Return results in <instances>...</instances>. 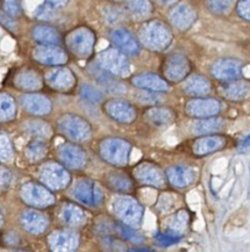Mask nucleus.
Segmentation results:
<instances>
[{
    "mask_svg": "<svg viewBox=\"0 0 250 252\" xmlns=\"http://www.w3.org/2000/svg\"><path fill=\"white\" fill-rule=\"evenodd\" d=\"M141 42L152 51L162 52L169 47L173 41L172 30L158 20L148 21L141 27L138 32Z\"/></svg>",
    "mask_w": 250,
    "mask_h": 252,
    "instance_id": "f257e3e1",
    "label": "nucleus"
},
{
    "mask_svg": "<svg viewBox=\"0 0 250 252\" xmlns=\"http://www.w3.org/2000/svg\"><path fill=\"white\" fill-rule=\"evenodd\" d=\"M132 145L130 142L121 138H105L99 145V154L104 161L113 166H126L130 161V155Z\"/></svg>",
    "mask_w": 250,
    "mask_h": 252,
    "instance_id": "f03ea898",
    "label": "nucleus"
},
{
    "mask_svg": "<svg viewBox=\"0 0 250 252\" xmlns=\"http://www.w3.org/2000/svg\"><path fill=\"white\" fill-rule=\"evenodd\" d=\"M58 130L73 142H85L91 137V126L85 118L74 113L61 116L57 122Z\"/></svg>",
    "mask_w": 250,
    "mask_h": 252,
    "instance_id": "7ed1b4c3",
    "label": "nucleus"
},
{
    "mask_svg": "<svg viewBox=\"0 0 250 252\" xmlns=\"http://www.w3.org/2000/svg\"><path fill=\"white\" fill-rule=\"evenodd\" d=\"M113 212L118 220L130 228H140L142 225L144 211L143 207L132 197H116L113 199Z\"/></svg>",
    "mask_w": 250,
    "mask_h": 252,
    "instance_id": "20e7f679",
    "label": "nucleus"
},
{
    "mask_svg": "<svg viewBox=\"0 0 250 252\" xmlns=\"http://www.w3.org/2000/svg\"><path fill=\"white\" fill-rule=\"evenodd\" d=\"M66 42L68 49L74 56L81 59H86L93 54L96 37L93 30L86 26H81L69 32Z\"/></svg>",
    "mask_w": 250,
    "mask_h": 252,
    "instance_id": "39448f33",
    "label": "nucleus"
},
{
    "mask_svg": "<svg viewBox=\"0 0 250 252\" xmlns=\"http://www.w3.org/2000/svg\"><path fill=\"white\" fill-rule=\"evenodd\" d=\"M38 179L48 189L61 191L71 184V175L66 166L57 162H46L38 170Z\"/></svg>",
    "mask_w": 250,
    "mask_h": 252,
    "instance_id": "423d86ee",
    "label": "nucleus"
},
{
    "mask_svg": "<svg viewBox=\"0 0 250 252\" xmlns=\"http://www.w3.org/2000/svg\"><path fill=\"white\" fill-rule=\"evenodd\" d=\"M98 64L116 76L130 74L131 65L127 56L117 48H108L98 54Z\"/></svg>",
    "mask_w": 250,
    "mask_h": 252,
    "instance_id": "0eeeda50",
    "label": "nucleus"
},
{
    "mask_svg": "<svg viewBox=\"0 0 250 252\" xmlns=\"http://www.w3.org/2000/svg\"><path fill=\"white\" fill-rule=\"evenodd\" d=\"M20 196L25 203L35 207V208H48V207L53 206L54 201H56L53 194L48 191L44 185L42 186V185L34 184V182L25 184L21 187Z\"/></svg>",
    "mask_w": 250,
    "mask_h": 252,
    "instance_id": "6e6552de",
    "label": "nucleus"
},
{
    "mask_svg": "<svg viewBox=\"0 0 250 252\" xmlns=\"http://www.w3.org/2000/svg\"><path fill=\"white\" fill-rule=\"evenodd\" d=\"M162 71L167 80L172 81V83H179L187 78L191 71V62L184 54H170L163 63Z\"/></svg>",
    "mask_w": 250,
    "mask_h": 252,
    "instance_id": "1a4fd4ad",
    "label": "nucleus"
},
{
    "mask_svg": "<svg viewBox=\"0 0 250 252\" xmlns=\"http://www.w3.org/2000/svg\"><path fill=\"white\" fill-rule=\"evenodd\" d=\"M57 157L62 165L71 170H81L88 161L86 152L81 147L71 143H64L57 149Z\"/></svg>",
    "mask_w": 250,
    "mask_h": 252,
    "instance_id": "9d476101",
    "label": "nucleus"
},
{
    "mask_svg": "<svg viewBox=\"0 0 250 252\" xmlns=\"http://www.w3.org/2000/svg\"><path fill=\"white\" fill-rule=\"evenodd\" d=\"M136 181L144 186L163 189L165 186V174L159 166L152 162H141L133 170Z\"/></svg>",
    "mask_w": 250,
    "mask_h": 252,
    "instance_id": "9b49d317",
    "label": "nucleus"
},
{
    "mask_svg": "<svg viewBox=\"0 0 250 252\" xmlns=\"http://www.w3.org/2000/svg\"><path fill=\"white\" fill-rule=\"evenodd\" d=\"M71 196L79 202L88 207H96L101 203L103 193L101 189L91 180L81 179L74 184L71 189Z\"/></svg>",
    "mask_w": 250,
    "mask_h": 252,
    "instance_id": "f8f14e48",
    "label": "nucleus"
},
{
    "mask_svg": "<svg viewBox=\"0 0 250 252\" xmlns=\"http://www.w3.org/2000/svg\"><path fill=\"white\" fill-rule=\"evenodd\" d=\"M104 111L108 117L123 125H130L137 118V111L133 107V105L120 98L106 101L104 105Z\"/></svg>",
    "mask_w": 250,
    "mask_h": 252,
    "instance_id": "ddd939ff",
    "label": "nucleus"
},
{
    "mask_svg": "<svg viewBox=\"0 0 250 252\" xmlns=\"http://www.w3.org/2000/svg\"><path fill=\"white\" fill-rule=\"evenodd\" d=\"M46 83L53 90L69 93L75 86L76 79L71 69L57 65L46 74Z\"/></svg>",
    "mask_w": 250,
    "mask_h": 252,
    "instance_id": "4468645a",
    "label": "nucleus"
},
{
    "mask_svg": "<svg viewBox=\"0 0 250 252\" xmlns=\"http://www.w3.org/2000/svg\"><path fill=\"white\" fill-rule=\"evenodd\" d=\"M185 112L195 118L214 117L221 112V102L216 98H194L185 105Z\"/></svg>",
    "mask_w": 250,
    "mask_h": 252,
    "instance_id": "2eb2a0df",
    "label": "nucleus"
},
{
    "mask_svg": "<svg viewBox=\"0 0 250 252\" xmlns=\"http://www.w3.org/2000/svg\"><path fill=\"white\" fill-rule=\"evenodd\" d=\"M212 75L222 81H233L242 76L243 63L239 59L224 58L214 62L212 65Z\"/></svg>",
    "mask_w": 250,
    "mask_h": 252,
    "instance_id": "dca6fc26",
    "label": "nucleus"
},
{
    "mask_svg": "<svg viewBox=\"0 0 250 252\" xmlns=\"http://www.w3.org/2000/svg\"><path fill=\"white\" fill-rule=\"evenodd\" d=\"M227 145V138L219 134H206L200 135L192 143V153L196 157H206L219 152Z\"/></svg>",
    "mask_w": 250,
    "mask_h": 252,
    "instance_id": "f3484780",
    "label": "nucleus"
},
{
    "mask_svg": "<svg viewBox=\"0 0 250 252\" xmlns=\"http://www.w3.org/2000/svg\"><path fill=\"white\" fill-rule=\"evenodd\" d=\"M34 58L44 65H63L68 62V56L57 44H41L34 51Z\"/></svg>",
    "mask_w": 250,
    "mask_h": 252,
    "instance_id": "a211bd4d",
    "label": "nucleus"
},
{
    "mask_svg": "<svg viewBox=\"0 0 250 252\" xmlns=\"http://www.w3.org/2000/svg\"><path fill=\"white\" fill-rule=\"evenodd\" d=\"M48 246L52 251H74L79 246V235L71 230H56L49 234Z\"/></svg>",
    "mask_w": 250,
    "mask_h": 252,
    "instance_id": "6ab92c4d",
    "label": "nucleus"
},
{
    "mask_svg": "<svg viewBox=\"0 0 250 252\" xmlns=\"http://www.w3.org/2000/svg\"><path fill=\"white\" fill-rule=\"evenodd\" d=\"M110 39L113 46L126 56H137L141 52L140 43L128 30L115 29L110 33Z\"/></svg>",
    "mask_w": 250,
    "mask_h": 252,
    "instance_id": "aec40b11",
    "label": "nucleus"
},
{
    "mask_svg": "<svg viewBox=\"0 0 250 252\" xmlns=\"http://www.w3.org/2000/svg\"><path fill=\"white\" fill-rule=\"evenodd\" d=\"M165 175L173 186L178 187V189H186L194 184L197 172L196 170L187 165H177V166H172L170 169H168Z\"/></svg>",
    "mask_w": 250,
    "mask_h": 252,
    "instance_id": "412c9836",
    "label": "nucleus"
},
{
    "mask_svg": "<svg viewBox=\"0 0 250 252\" xmlns=\"http://www.w3.org/2000/svg\"><path fill=\"white\" fill-rule=\"evenodd\" d=\"M21 105L35 116H46L52 112L51 100L42 94H26L21 97Z\"/></svg>",
    "mask_w": 250,
    "mask_h": 252,
    "instance_id": "4be33fe9",
    "label": "nucleus"
},
{
    "mask_svg": "<svg viewBox=\"0 0 250 252\" xmlns=\"http://www.w3.org/2000/svg\"><path fill=\"white\" fill-rule=\"evenodd\" d=\"M21 225L27 233L42 235L49 226V219L37 211H26L21 216Z\"/></svg>",
    "mask_w": 250,
    "mask_h": 252,
    "instance_id": "5701e85b",
    "label": "nucleus"
},
{
    "mask_svg": "<svg viewBox=\"0 0 250 252\" xmlns=\"http://www.w3.org/2000/svg\"><path fill=\"white\" fill-rule=\"evenodd\" d=\"M197 14L190 5L179 4L170 12V21L180 31H186L196 21Z\"/></svg>",
    "mask_w": 250,
    "mask_h": 252,
    "instance_id": "b1692460",
    "label": "nucleus"
},
{
    "mask_svg": "<svg viewBox=\"0 0 250 252\" xmlns=\"http://www.w3.org/2000/svg\"><path fill=\"white\" fill-rule=\"evenodd\" d=\"M177 120V113L169 107H152L144 112V121L155 128H167Z\"/></svg>",
    "mask_w": 250,
    "mask_h": 252,
    "instance_id": "393cba45",
    "label": "nucleus"
},
{
    "mask_svg": "<svg viewBox=\"0 0 250 252\" xmlns=\"http://www.w3.org/2000/svg\"><path fill=\"white\" fill-rule=\"evenodd\" d=\"M132 84L136 88L149 91H167L169 89L167 81L154 73L137 74L132 78Z\"/></svg>",
    "mask_w": 250,
    "mask_h": 252,
    "instance_id": "a878e982",
    "label": "nucleus"
},
{
    "mask_svg": "<svg viewBox=\"0 0 250 252\" xmlns=\"http://www.w3.org/2000/svg\"><path fill=\"white\" fill-rule=\"evenodd\" d=\"M61 219L67 226L80 228L86 223V213L76 204L64 203L61 208Z\"/></svg>",
    "mask_w": 250,
    "mask_h": 252,
    "instance_id": "bb28decb",
    "label": "nucleus"
},
{
    "mask_svg": "<svg viewBox=\"0 0 250 252\" xmlns=\"http://www.w3.org/2000/svg\"><path fill=\"white\" fill-rule=\"evenodd\" d=\"M89 73L90 75L100 84L101 86H104L105 89H107L108 91H112V93H118V91H123L122 85L117 81L116 75L108 73L107 70H105L104 68H101L99 64H93L89 69Z\"/></svg>",
    "mask_w": 250,
    "mask_h": 252,
    "instance_id": "cd10ccee",
    "label": "nucleus"
},
{
    "mask_svg": "<svg viewBox=\"0 0 250 252\" xmlns=\"http://www.w3.org/2000/svg\"><path fill=\"white\" fill-rule=\"evenodd\" d=\"M182 90L189 96H194V97L205 96L211 91V83L205 76L200 75V74H194L185 80Z\"/></svg>",
    "mask_w": 250,
    "mask_h": 252,
    "instance_id": "c85d7f7f",
    "label": "nucleus"
},
{
    "mask_svg": "<svg viewBox=\"0 0 250 252\" xmlns=\"http://www.w3.org/2000/svg\"><path fill=\"white\" fill-rule=\"evenodd\" d=\"M14 84L16 88L21 89V90L35 91L42 88L43 81H42L41 75L36 70L25 69V70L16 74V76L14 79Z\"/></svg>",
    "mask_w": 250,
    "mask_h": 252,
    "instance_id": "c756f323",
    "label": "nucleus"
},
{
    "mask_svg": "<svg viewBox=\"0 0 250 252\" xmlns=\"http://www.w3.org/2000/svg\"><path fill=\"white\" fill-rule=\"evenodd\" d=\"M106 185L110 187L112 191L118 193H130L135 189V182L128 175L121 171H112L105 177Z\"/></svg>",
    "mask_w": 250,
    "mask_h": 252,
    "instance_id": "7c9ffc66",
    "label": "nucleus"
},
{
    "mask_svg": "<svg viewBox=\"0 0 250 252\" xmlns=\"http://www.w3.org/2000/svg\"><path fill=\"white\" fill-rule=\"evenodd\" d=\"M224 127H226L224 120L214 116V117L200 118L199 121H196L192 126V132L196 135L214 134V133L221 132Z\"/></svg>",
    "mask_w": 250,
    "mask_h": 252,
    "instance_id": "2f4dec72",
    "label": "nucleus"
},
{
    "mask_svg": "<svg viewBox=\"0 0 250 252\" xmlns=\"http://www.w3.org/2000/svg\"><path fill=\"white\" fill-rule=\"evenodd\" d=\"M222 94L229 101H243L250 95V84L244 80H233L222 88Z\"/></svg>",
    "mask_w": 250,
    "mask_h": 252,
    "instance_id": "473e14b6",
    "label": "nucleus"
},
{
    "mask_svg": "<svg viewBox=\"0 0 250 252\" xmlns=\"http://www.w3.org/2000/svg\"><path fill=\"white\" fill-rule=\"evenodd\" d=\"M32 36L41 44H58L61 42L59 32L52 26L39 25L32 30Z\"/></svg>",
    "mask_w": 250,
    "mask_h": 252,
    "instance_id": "72a5a7b5",
    "label": "nucleus"
},
{
    "mask_svg": "<svg viewBox=\"0 0 250 252\" xmlns=\"http://www.w3.org/2000/svg\"><path fill=\"white\" fill-rule=\"evenodd\" d=\"M48 153V145H47L46 139L41 138H35L27 144L25 155L30 162H38L43 159Z\"/></svg>",
    "mask_w": 250,
    "mask_h": 252,
    "instance_id": "f704fd0d",
    "label": "nucleus"
},
{
    "mask_svg": "<svg viewBox=\"0 0 250 252\" xmlns=\"http://www.w3.org/2000/svg\"><path fill=\"white\" fill-rule=\"evenodd\" d=\"M25 130L27 134L32 135L34 138H41V139H48L53 134L51 126L43 121L32 120L25 123Z\"/></svg>",
    "mask_w": 250,
    "mask_h": 252,
    "instance_id": "c9c22d12",
    "label": "nucleus"
},
{
    "mask_svg": "<svg viewBox=\"0 0 250 252\" xmlns=\"http://www.w3.org/2000/svg\"><path fill=\"white\" fill-rule=\"evenodd\" d=\"M16 115V102L9 94H0V122H9Z\"/></svg>",
    "mask_w": 250,
    "mask_h": 252,
    "instance_id": "e433bc0d",
    "label": "nucleus"
},
{
    "mask_svg": "<svg viewBox=\"0 0 250 252\" xmlns=\"http://www.w3.org/2000/svg\"><path fill=\"white\" fill-rule=\"evenodd\" d=\"M80 96L85 102L89 103H100L104 101V93L98 89L96 86L90 85V84H84L80 88Z\"/></svg>",
    "mask_w": 250,
    "mask_h": 252,
    "instance_id": "4c0bfd02",
    "label": "nucleus"
},
{
    "mask_svg": "<svg viewBox=\"0 0 250 252\" xmlns=\"http://www.w3.org/2000/svg\"><path fill=\"white\" fill-rule=\"evenodd\" d=\"M14 149L10 138L4 132H0V162H7L12 159Z\"/></svg>",
    "mask_w": 250,
    "mask_h": 252,
    "instance_id": "58836bf2",
    "label": "nucleus"
},
{
    "mask_svg": "<svg viewBox=\"0 0 250 252\" xmlns=\"http://www.w3.org/2000/svg\"><path fill=\"white\" fill-rule=\"evenodd\" d=\"M128 7H130L131 12L138 17L147 16L152 11V5H150L149 0H130Z\"/></svg>",
    "mask_w": 250,
    "mask_h": 252,
    "instance_id": "ea45409f",
    "label": "nucleus"
},
{
    "mask_svg": "<svg viewBox=\"0 0 250 252\" xmlns=\"http://www.w3.org/2000/svg\"><path fill=\"white\" fill-rule=\"evenodd\" d=\"M236 0H206V5L214 14H227Z\"/></svg>",
    "mask_w": 250,
    "mask_h": 252,
    "instance_id": "a19ab883",
    "label": "nucleus"
},
{
    "mask_svg": "<svg viewBox=\"0 0 250 252\" xmlns=\"http://www.w3.org/2000/svg\"><path fill=\"white\" fill-rule=\"evenodd\" d=\"M117 229H118V231H120L121 235H122L125 239H127V240L132 241V243H135V244L142 243V240H143L142 236L138 235V234L136 233V231H133L132 228H130V226L125 225V224L122 223V224H118Z\"/></svg>",
    "mask_w": 250,
    "mask_h": 252,
    "instance_id": "79ce46f5",
    "label": "nucleus"
},
{
    "mask_svg": "<svg viewBox=\"0 0 250 252\" xmlns=\"http://www.w3.org/2000/svg\"><path fill=\"white\" fill-rule=\"evenodd\" d=\"M2 10L5 14L16 17L21 14V5L19 0H2Z\"/></svg>",
    "mask_w": 250,
    "mask_h": 252,
    "instance_id": "37998d69",
    "label": "nucleus"
},
{
    "mask_svg": "<svg viewBox=\"0 0 250 252\" xmlns=\"http://www.w3.org/2000/svg\"><path fill=\"white\" fill-rule=\"evenodd\" d=\"M155 240L162 246H172L179 243L181 240V236L173 235L170 233H158L155 234Z\"/></svg>",
    "mask_w": 250,
    "mask_h": 252,
    "instance_id": "c03bdc74",
    "label": "nucleus"
},
{
    "mask_svg": "<svg viewBox=\"0 0 250 252\" xmlns=\"http://www.w3.org/2000/svg\"><path fill=\"white\" fill-rule=\"evenodd\" d=\"M12 174L7 167L0 165V193L6 191L9 189L10 184H11Z\"/></svg>",
    "mask_w": 250,
    "mask_h": 252,
    "instance_id": "a18cd8bd",
    "label": "nucleus"
},
{
    "mask_svg": "<svg viewBox=\"0 0 250 252\" xmlns=\"http://www.w3.org/2000/svg\"><path fill=\"white\" fill-rule=\"evenodd\" d=\"M54 9H56V7H53L51 4H48V2L43 5H39L38 9L36 10V17L42 20L52 19L54 15Z\"/></svg>",
    "mask_w": 250,
    "mask_h": 252,
    "instance_id": "49530a36",
    "label": "nucleus"
},
{
    "mask_svg": "<svg viewBox=\"0 0 250 252\" xmlns=\"http://www.w3.org/2000/svg\"><path fill=\"white\" fill-rule=\"evenodd\" d=\"M136 97H137V100L140 101V102L144 103V105H157V103H159L160 101H162L160 100L159 95H155V94L153 93L137 94Z\"/></svg>",
    "mask_w": 250,
    "mask_h": 252,
    "instance_id": "de8ad7c7",
    "label": "nucleus"
},
{
    "mask_svg": "<svg viewBox=\"0 0 250 252\" xmlns=\"http://www.w3.org/2000/svg\"><path fill=\"white\" fill-rule=\"evenodd\" d=\"M237 12L242 19L250 21V0H239L237 5Z\"/></svg>",
    "mask_w": 250,
    "mask_h": 252,
    "instance_id": "09e8293b",
    "label": "nucleus"
},
{
    "mask_svg": "<svg viewBox=\"0 0 250 252\" xmlns=\"http://www.w3.org/2000/svg\"><path fill=\"white\" fill-rule=\"evenodd\" d=\"M0 22H1L5 27H7V29H14V27L16 26V22L12 20V16H10V15L7 14H0Z\"/></svg>",
    "mask_w": 250,
    "mask_h": 252,
    "instance_id": "8fccbe9b",
    "label": "nucleus"
},
{
    "mask_svg": "<svg viewBox=\"0 0 250 252\" xmlns=\"http://www.w3.org/2000/svg\"><path fill=\"white\" fill-rule=\"evenodd\" d=\"M250 150V133L239 143L238 145V152L239 153H247Z\"/></svg>",
    "mask_w": 250,
    "mask_h": 252,
    "instance_id": "3c124183",
    "label": "nucleus"
},
{
    "mask_svg": "<svg viewBox=\"0 0 250 252\" xmlns=\"http://www.w3.org/2000/svg\"><path fill=\"white\" fill-rule=\"evenodd\" d=\"M47 2H48V4H51L52 6L56 7L57 9V7L64 6V5L68 2V0H47Z\"/></svg>",
    "mask_w": 250,
    "mask_h": 252,
    "instance_id": "603ef678",
    "label": "nucleus"
},
{
    "mask_svg": "<svg viewBox=\"0 0 250 252\" xmlns=\"http://www.w3.org/2000/svg\"><path fill=\"white\" fill-rule=\"evenodd\" d=\"M158 1H159L160 4H163V5H169V4H173L175 0H158Z\"/></svg>",
    "mask_w": 250,
    "mask_h": 252,
    "instance_id": "864d4df0",
    "label": "nucleus"
},
{
    "mask_svg": "<svg viewBox=\"0 0 250 252\" xmlns=\"http://www.w3.org/2000/svg\"><path fill=\"white\" fill-rule=\"evenodd\" d=\"M2 223H4V218H2V216H1V213H0V228H1V225H2Z\"/></svg>",
    "mask_w": 250,
    "mask_h": 252,
    "instance_id": "5fc2aeb1",
    "label": "nucleus"
},
{
    "mask_svg": "<svg viewBox=\"0 0 250 252\" xmlns=\"http://www.w3.org/2000/svg\"><path fill=\"white\" fill-rule=\"evenodd\" d=\"M249 194H250V192H249Z\"/></svg>",
    "mask_w": 250,
    "mask_h": 252,
    "instance_id": "6e6d98bb",
    "label": "nucleus"
}]
</instances>
